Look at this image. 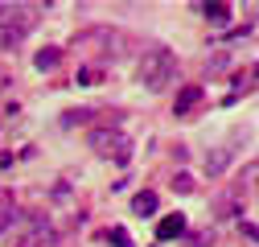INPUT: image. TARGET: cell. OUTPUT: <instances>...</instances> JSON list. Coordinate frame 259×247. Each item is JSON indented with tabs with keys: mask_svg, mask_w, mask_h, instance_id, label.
<instances>
[{
	"mask_svg": "<svg viewBox=\"0 0 259 247\" xmlns=\"http://www.w3.org/2000/svg\"><path fill=\"white\" fill-rule=\"evenodd\" d=\"M103 239H107L111 247H132V235H127L123 227H111V231H103Z\"/></svg>",
	"mask_w": 259,
	"mask_h": 247,
	"instance_id": "obj_10",
	"label": "cell"
},
{
	"mask_svg": "<svg viewBox=\"0 0 259 247\" xmlns=\"http://www.w3.org/2000/svg\"><path fill=\"white\" fill-rule=\"evenodd\" d=\"M173 190H181V194H189V190H193V181H189L185 173H177V177H173Z\"/></svg>",
	"mask_w": 259,
	"mask_h": 247,
	"instance_id": "obj_11",
	"label": "cell"
},
{
	"mask_svg": "<svg viewBox=\"0 0 259 247\" xmlns=\"http://www.w3.org/2000/svg\"><path fill=\"white\" fill-rule=\"evenodd\" d=\"M198 103H202V87H181V91H177V107H173V111H177V115H189Z\"/></svg>",
	"mask_w": 259,
	"mask_h": 247,
	"instance_id": "obj_5",
	"label": "cell"
},
{
	"mask_svg": "<svg viewBox=\"0 0 259 247\" xmlns=\"http://www.w3.org/2000/svg\"><path fill=\"white\" fill-rule=\"evenodd\" d=\"M132 210L140 214V219H152V214H156V194H152V190H140V194L132 198Z\"/></svg>",
	"mask_w": 259,
	"mask_h": 247,
	"instance_id": "obj_6",
	"label": "cell"
},
{
	"mask_svg": "<svg viewBox=\"0 0 259 247\" xmlns=\"http://www.w3.org/2000/svg\"><path fill=\"white\" fill-rule=\"evenodd\" d=\"M231 157H235V148H231V144H222V148H214L210 157H206V173H210V177H222V169L231 165Z\"/></svg>",
	"mask_w": 259,
	"mask_h": 247,
	"instance_id": "obj_4",
	"label": "cell"
},
{
	"mask_svg": "<svg viewBox=\"0 0 259 247\" xmlns=\"http://www.w3.org/2000/svg\"><path fill=\"white\" fill-rule=\"evenodd\" d=\"M202 13L214 21V25H222V21H231V5H222V0H214V5H202Z\"/></svg>",
	"mask_w": 259,
	"mask_h": 247,
	"instance_id": "obj_7",
	"label": "cell"
},
{
	"mask_svg": "<svg viewBox=\"0 0 259 247\" xmlns=\"http://www.w3.org/2000/svg\"><path fill=\"white\" fill-rule=\"evenodd\" d=\"M255 21H259V17H255Z\"/></svg>",
	"mask_w": 259,
	"mask_h": 247,
	"instance_id": "obj_13",
	"label": "cell"
},
{
	"mask_svg": "<svg viewBox=\"0 0 259 247\" xmlns=\"http://www.w3.org/2000/svg\"><path fill=\"white\" fill-rule=\"evenodd\" d=\"M91 148L99 152V157H115V161H127V136L123 132H115V128H95L91 132Z\"/></svg>",
	"mask_w": 259,
	"mask_h": 247,
	"instance_id": "obj_2",
	"label": "cell"
},
{
	"mask_svg": "<svg viewBox=\"0 0 259 247\" xmlns=\"http://www.w3.org/2000/svg\"><path fill=\"white\" fill-rule=\"evenodd\" d=\"M78 83H87V87H91V83H99V70H82V74H78Z\"/></svg>",
	"mask_w": 259,
	"mask_h": 247,
	"instance_id": "obj_12",
	"label": "cell"
},
{
	"mask_svg": "<svg viewBox=\"0 0 259 247\" xmlns=\"http://www.w3.org/2000/svg\"><path fill=\"white\" fill-rule=\"evenodd\" d=\"M177 78V54L165 50V46H156L140 58V66H136V83L144 91H169Z\"/></svg>",
	"mask_w": 259,
	"mask_h": 247,
	"instance_id": "obj_1",
	"label": "cell"
},
{
	"mask_svg": "<svg viewBox=\"0 0 259 247\" xmlns=\"http://www.w3.org/2000/svg\"><path fill=\"white\" fill-rule=\"evenodd\" d=\"M58 62H62V50H41V54L33 58V66H37V70H54Z\"/></svg>",
	"mask_w": 259,
	"mask_h": 247,
	"instance_id": "obj_8",
	"label": "cell"
},
{
	"mask_svg": "<svg viewBox=\"0 0 259 247\" xmlns=\"http://www.w3.org/2000/svg\"><path fill=\"white\" fill-rule=\"evenodd\" d=\"M13 214H17V210H13V198L0 190V231H9V227H13Z\"/></svg>",
	"mask_w": 259,
	"mask_h": 247,
	"instance_id": "obj_9",
	"label": "cell"
},
{
	"mask_svg": "<svg viewBox=\"0 0 259 247\" xmlns=\"http://www.w3.org/2000/svg\"><path fill=\"white\" fill-rule=\"evenodd\" d=\"M181 235H185V219H181V214H169V219H160V223H156V239H160V243L181 239Z\"/></svg>",
	"mask_w": 259,
	"mask_h": 247,
	"instance_id": "obj_3",
	"label": "cell"
}]
</instances>
